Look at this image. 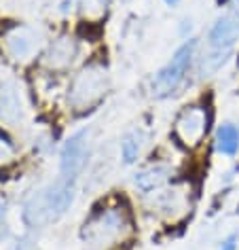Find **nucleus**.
I'll use <instances>...</instances> for the list:
<instances>
[{"label": "nucleus", "instance_id": "1", "mask_svg": "<svg viewBox=\"0 0 239 250\" xmlns=\"http://www.w3.org/2000/svg\"><path fill=\"white\" fill-rule=\"evenodd\" d=\"M131 231L129 216L123 208H104L83 225V242L93 250H106L123 242Z\"/></svg>", "mask_w": 239, "mask_h": 250}, {"label": "nucleus", "instance_id": "2", "mask_svg": "<svg viewBox=\"0 0 239 250\" xmlns=\"http://www.w3.org/2000/svg\"><path fill=\"white\" fill-rule=\"evenodd\" d=\"M106 89H108V72L102 66H87L74 77L68 91V102L74 108H87L96 104Z\"/></svg>", "mask_w": 239, "mask_h": 250}, {"label": "nucleus", "instance_id": "3", "mask_svg": "<svg viewBox=\"0 0 239 250\" xmlns=\"http://www.w3.org/2000/svg\"><path fill=\"white\" fill-rule=\"evenodd\" d=\"M195 49H197V41H193V39L186 41L182 47H178V51L174 53V58L155 74L153 93L157 98H165V96H169V93L176 91V87L182 83V79H184L188 66H191Z\"/></svg>", "mask_w": 239, "mask_h": 250}, {"label": "nucleus", "instance_id": "4", "mask_svg": "<svg viewBox=\"0 0 239 250\" xmlns=\"http://www.w3.org/2000/svg\"><path fill=\"white\" fill-rule=\"evenodd\" d=\"M87 140H89V129H79L66 140L60 155V172L64 180L74 183L79 174L83 172L87 159Z\"/></svg>", "mask_w": 239, "mask_h": 250}, {"label": "nucleus", "instance_id": "5", "mask_svg": "<svg viewBox=\"0 0 239 250\" xmlns=\"http://www.w3.org/2000/svg\"><path fill=\"white\" fill-rule=\"evenodd\" d=\"M7 51L17 62L32 60L42 45V36L32 26H17L7 34Z\"/></svg>", "mask_w": 239, "mask_h": 250}, {"label": "nucleus", "instance_id": "6", "mask_svg": "<svg viewBox=\"0 0 239 250\" xmlns=\"http://www.w3.org/2000/svg\"><path fill=\"white\" fill-rule=\"evenodd\" d=\"M207 132V110L201 106L186 108L176 121V134L186 146H197Z\"/></svg>", "mask_w": 239, "mask_h": 250}, {"label": "nucleus", "instance_id": "7", "mask_svg": "<svg viewBox=\"0 0 239 250\" xmlns=\"http://www.w3.org/2000/svg\"><path fill=\"white\" fill-rule=\"evenodd\" d=\"M207 41H210V51L231 53L235 42L239 41V15H235V13L220 15L218 20L214 21Z\"/></svg>", "mask_w": 239, "mask_h": 250}, {"label": "nucleus", "instance_id": "8", "mask_svg": "<svg viewBox=\"0 0 239 250\" xmlns=\"http://www.w3.org/2000/svg\"><path fill=\"white\" fill-rule=\"evenodd\" d=\"M42 195H45L49 216H51V221H55V218L64 216L68 212V208L72 206V202H74V183L61 178L60 183H55V185L49 187V189L42 191Z\"/></svg>", "mask_w": 239, "mask_h": 250}, {"label": "nucleus", "instance_id": "9", "mask_svg": "<svg viewBox=\"0 0 239 250\" xmlns=\"http://www.w3.org/2000/svg\"><path fill=\"white\" fill-rule=\"evenodd\" d=\"M26 112L21 91L15 83H4L0 87V119L11 125L20 123Z\"/></svg>", "mask_w": 239, "mask_h": 250}, {"label": "nucleus", "instance_id": "10", "mask_svg": "<svg viewBox=\"0 0 239 250\" xmlns=\"http://www.w3.org/2000/svg\"><path fill=\"white\" fill-rule=\"evenodd\" d=\"M74 55H77V45L70 36H60L51 42L47 53V64L55 68V70H61V68H68L72 64Z\"/></svg>", "mask_w": 239, "mask_h": 250}, {"label": "nucleus", "instance_id": "11", "mask_svg": "<svg viewBox=\"0 0 239 250\" xmlns=\"http://www.w3.org/2000/svg\"><path fill=\"white\" fill-rule=\"evenodd\" d=\"M167 176H169V167H165V166L146 167V170L136 174V187L138 189H142V191L159 189V187L167 180Z\"/></svg>", "mask_w": 239, "mask_h": 250}, {"label": "nucleus", "instance_id": "12", "mask_svg": "<svg viewBox=\"0 0 239 250\" xmlns=\"http://www.w3.org/2000/svg\"><path fill=\"white\" fill-rule=\"evenodd\" d=\"M216 148L222 155H229V157H233V155L239 151V129H237V125H233V123L220 125L218 132H216Z\"/></svg>", "mask_w": 239, "mask_h": 250}, {"label": "nucleus", "instance_id": "13", "mask_svg": "<svg viewBox=\"0 0 239 250\" xmlns=\"http://www.w3.org/2000/svg\"><path fill=\"white\" fill-rule=\"evenodd\" d=\"M142 151V134L140 132H129L121 142V155L125 164H134V161L140 157Z\"/></svg>", "mask_w": 239, "mask_h": 250}, {"label": "nucleus", "instance_id": "14", "mask_svg": "<svg viewBox=\"0 0 239 250\" xmlns=\"http://www.w3.org/2000/svg\"><path fill=\"white\" fill-rule=\"evenodd\" d=\"M231 53H222V51H207L203 55V60H201V74L203 77H212V74H216L220 68L226 64V60H229Z\"/></svg>", "mask_w": 239, "mask_h": 250}, {"label": "nucleus", "instance_id": "15", "mask_svg": "<svg viewBox=\"0 0 239 250\" xmlns=\"http://www.w3.org/2000/svg\"><path fill=\"white\" fill-rule=\"evenodd\" d=\"M106 11V0H83V13L89 17H100Z\"/></svg>", "mask_w": 239, "mask_h": 250}, {"label": "nucleus", "instance_id": "16", "mask_svg": "<svg viewBox=\"0 0 239 250\" xmlns=\"http://www.w3.org/2000/svg\"><path fill=\"white\" fill-rule=\"evenodd\" d=\"M13 155H15L13 145H11L7 138H2V136H0V166H2V164H9V161L13 159Z\"/></svg>", "mask_w": 239, "mask_h": 250}, {"label": "nucleus", "instance_id": "17", "mask_svg": "<svg viewBox=\"0 0 239 250\" xmlns=\"http://www.w3.org/2000/svg\"><path fill=\"white\" fill-rule=\"evenodd\" d=\"M220 250H237V235H235V233H231V235L222 242Z\"/></svg>", "mask_w": 239, "mask_h": 250}, {"label": "nucleus", "instance_id": "18", "mask_svg": "<svg viewBox=\"0 0 239 250\" xmlns=\"http://www.w3.org/2000/svg\"><path fill=\"white\" fill-rule=\"evenodd\" d=\"M178 2H180V0H165V4H169V7H176Z\"/></svg>", "mask_w": 239, "mask_h": 250}, {"label": "nucleus", "instance_id": "19", "mask_svg": "<svg viewBox=\"0 0 239 250\" xmlns=\"http://www.w3.org/2000/svg\"><path fill=\"white\" fill-rule=\"evenodd\" d=\"M233 7H235V13L239 15V0H233Z\"/></svg>", "mask_w": 239, "mask_h": 250}, {"label": "nucleus", "instance_id": "20", "mask_svg": "<svg viewBox=\"0 0 239 250\" xmlns=\"http://www.w3.org/2000/svg\"><path fill=\"white\" fill-rule=\"evenodd\" d=\"M0 214H2V204H0Z\"/></svg>", "mask_w": 239, "mask_h": 250}]
</instances>
